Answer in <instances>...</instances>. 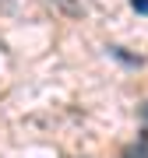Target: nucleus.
I'll list each match as a JSON object with an SVG mask.
<instances>
[{"mask_svg": "<svg viewBox=\"0 0 148 158\" xmlns=\"http://www.w3.org/2000/svg\"><path fill=\"white\" fill-rule=\"evenodd\" d=\"M120 158H148V130H145V134H137V141L127 144Z\"/></svg>", "mask_w": 148, "mask_h": 158, "instance_id": "f257e3e1", "label": "nucleus"}, {"mask_svg": "<svg viewBox=\"0 0 148 158\" xmlns=\"http://www.w3.org/2000/svg\"><path fill=\"white\" fill-rule=\"evenodd\" d=\"M109 56H116V60H124V63H134V67L141 63V56H131V53H124L120 46H109Z\"/></svg>", "mask_w": 148, "mask_h": 158, "instance_id": "f03ea898", "label": "nucleus"}, {"mask_svg": "<svg viewBox=\"0 0 148 158\" xmlns=\"http://www.w3.org/2000/svg\"><path fill=\"white\" fill-rule=\"evenodd\" d=\"M53 4H57L60 11H67V14H81V4H78V0H53Z\"/></svg>", "mask_w": 148, "mask_h": 158, "instance_id": "7ed1b4c3", "label": "nucleus"}, {"mask_svg": "<svg viewBox=\"0 0 148 158\" xmlns=\"http://www.w3.org/2000/svg\"><path fill=\"white\" fill-rule=\"evenodd\" d=\"M131 7H134L137 14H148V0H131Z\"/></svg>", "mask_w": 148, "mask_h": 158, "instance_id": "20e7f679", "label": "nucleus"}, {"mask_svg": "<svg viewBox=\"0 0 148 158\" xmlns=\"http://www.w3.org/2000/svg\"><path fill=\"white\" fill-rule=\"evenodd\" d=\"M141 119H145V123H148V102H145V106H141Z\"/></svg>", "mask_w": 148, "mask_h": 158, "instance_id": "39448f33", "label": "nucleus"}, {"mask_svg": "<svg viewBox=\"0 0 148 158\" xmlns=\"http://www.w3.org/2000/svg\"><path fill=\"white\" fill-rule=\"evenodd\" d=\"M0 7H4V11H7V7H14V0H0Z\"/></svg>", "mask_w": 148, "mask_h": 158, "instance_id": "423d86ee", "label": "nucleus"}]
</instances>
